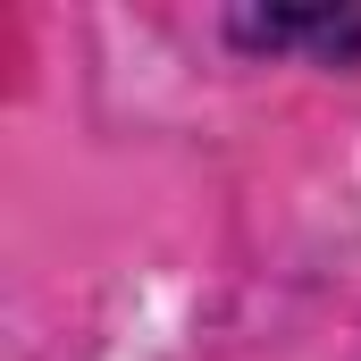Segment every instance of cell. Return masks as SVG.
I'll return each mask as SVG.
<instances>
[{
    "label": "cell",
    "instance_id": "obj_1",
    "mask_svg": "<svg viewBox=\"0 0 361 361\" xmlns=\"http://www.w3.org/2000/svg\"><path fill=\"white\" fill-rule=\"evenodd\" d=\"M227 42L244 51H311L328 68H353L361 59V8H235L227 17Z\"/></svg>",
    "mask_w": 361,
    "mask_h": 361
}]
</instances>
